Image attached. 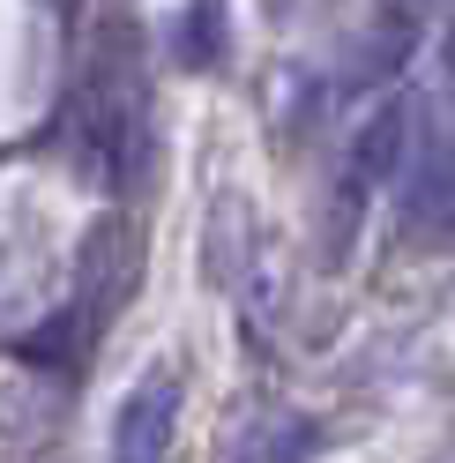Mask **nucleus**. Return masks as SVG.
<instances>
[{
	"instance_id": "f257e3e1",
	"label": "nucleus",
	"mask_w": 455,
	"mask_h": 463,
	"mask_svg": "<svg viewBox=\"0 0 455 463\" xmlns=\"http://www.w3.org/2000/svg\"><path fill=\"white\" fill-rule=\"evenodd\" d=\"M142 135H150V82H142V38L127 23H105L90 75L75 105V172L105 194H127L142 172Z\"/></svg>"
},
{
	"instance_id": "f03ea898",
	"label": "nucleus",
	"mask_w": 455,
	"mask_h": 463,
	"mask_svg": "<svg viewBox=\"0 0 455 463\" xmlns=\"http://www.w3.org/2000/svg\"><path fill=\"white\" fill-rule=\"evenodd\" d=\"M135 277H142V232L127 210H105L75 247V292L52 322L23 344L31 366H82L98 352V336L120 322V307L135 299Z\"/></svg>"
},
{
	"instance_id": "7ed1b4c3",
	"label": "nucleus",
	"mask_w": 455,
	"mask_h": 463,
	"mask_svg": "<svg viewBox=\"0 0 455 463\" xmlns=\"http://www.w3.org/2000/svg\"><path fill=\"white\" fill-rule=\"evenodd\" d=\"M180 366H150L142 382L127 389L120 419H112V463H164L172 456V433H180Z\"/></svg>"
},
{
	"instance_id": "20e7f679",
	"label": "nucleus",
	"mask_w": 455,
	"mask_h": 463,
	"mask_svg": "<svg viewBox=\"0 0 455 463\" xmlns=\"http://www.w3.org/2000/svg\"><path fill=\"white\" fill-rule=\"evenodd\" d=\"M411 135H418V105H411V98L374 105V112H366V128H358V142H351V172H344V180H351L358 194H374L381 180H404Z\"/></svg>"
},
{
	"instance_id": "39448f33",
	"label": "nucleus",
	"mask_w": 455,
	"mask_h": 463,
	"mask_svg": "<svg viewBox=\"0 0 455 463\" xmlns=\"http://www.w3.org/2000/svg\"><path fill=\"white\" fill-rule=\"evenodd\" d=\"M425 45V0H381V15L366 23L358 38V61H351V82L358 90H381L411 68V52Z\"/></svg>"
},
{
	"instance_id": "423d86ee",
	"label": "nucleus",
	"mask_w": 455,
	"mask_h": 463,
	"mask_svg": "<svg viewBox=\"0 0 455 463\" xmlns=\"http://www.w3.org/2000/svg\"><path fill=\"white\" fill-rule=\"evenodd\" d=\"M321 449V426L299 419V411H276V419H254L232 433V449H224L217 463H306Z\"/></svg>"
},
{
	"instance_id": "0eeeda50",
	"label": "nucleus",
	"mask_w": 455,
	"mask_h": 463,
	"mask_svg": "<svg viewBox=\"0 0 455 463\" xmlns=\"http://www.w3.org/2000/svg\"><path fill=\"white\" fill-rule=\"evenodd\" d=\"M239 247H246V202L224 194V202H217V232H209V277H217V284L239 277Z\"/></svg>"
},
{
	"instance_id": "6e6552de",
	"label": "nucleus",
	"mask_w": 455,
	"mask_h": 463,
	"mask_svg": "<svg viewBox=\"0 0 455 463\" xmlns=\"http://www.w3.org/2000/svg\"><path fill=\"white\" fill-rule=\"evenodd\" d=\"M224 0H187V61L194 68H217L224 61Z\"/></svg>"
},
{
	"instance_id": "1a4fd4ad",
	"label": "nucleus",
	"mask_w": 455,
	"mask_h": 463,
	"mask_svg": "<svg viewBox=\"0 0 455 463\" xmlns=\"http://www.w3.org/2000/svg\"><path fill=\"white\" fill-rule=\"evenodd\" d=\"M441 45H448V68H455V23H448V38H441Z\"/></svg>"
}]
</instances>
